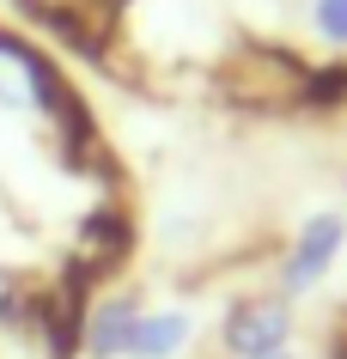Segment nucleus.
Masks as SVG:
<instances>
[{"instance_id": "nucleus-9", "label": "nucleus", "mask_w": 347, "mask_h": 359, "mask_svg": "<svg viewBox=\"0 0 347 359\" xmlns=\"http://www.w3.org/2000/svg\"><path fill=\"white\" fill-rule=\"evenodd\" d=\"M256 359H305L299 347H274V353H256Z\"/></svg>"}, {"instance_id": "nucleus-1", "label": "nucleus", "mask_w": 347, "mask_h": 359, "mask_svg": "<svg viewBox=\"0 0 347 359\" xmlns=\"http://www.w3.org/2000/svg\"><path fill=\"white\" fill-rule=\"evenodd\" d=\"M274 347H299V317H292V299L256 292V299H244L226 317L219 353L226 359H256V353H274Z\"/></svg>"}, {"instance_id": "nucleus-4", "label": "nucleus", "mask_w": 347, "mask_h": 359, "mask_svg": "<svg viewBox=\"0 0 347 359\" xmlns=\"http://www.w3.org/2000/svg\"><path fill=\"white\" fill-rule=\"evenodd\" d=\"M195 341V317L183 304H140L135 335L122 359H183V347Z\"/></svg>"}, {"instance_id": "nucleus-8", "label": "nucleus", "mask_w": 347, "mask_h": 359, "mask_svg": "<svg viewBox=\"0 0 347 359\" xmlns=\"http://www.w3.org/2000/svg\"><path fill=\"white\" fill-rule=\"evenodd\" d=\"M43 6L67 19V13H104V6H116V0H43Z\"/></svg>"}, {"instance_id": "nucleus-2", "label": "nucleus", "mask_w": 347, "mask_h": 359, "mask_svg": "<svg viewBox=\"0 0 347 359\" xmlns=\"http://www.w3.org/2000/svg\"><path fill=\"white\" fill-rule=\"evenodd\" d=\"M347 244V226L341 213H317V219H305L299 226V238H292V250L280 256V299H305V292H317V286L329 280V268H335V256H341Z\"/></svg>"}, {"instance_id": "nucleus-5", "label": "nucleus", "mask_w": 347, "mask_h": 359, "mask_svg": "<svg viewBox=\"0 0 347 359\" xmlns=\"http://www.w3.org/2000/svg\"><path fill=\"white\" fill-rule=\"evenodd\" d=\"M135 317H140L135 292H104V299L86 311V323H79L86 359H122L128 353V335H135Z\"/></svg>"}, {"instance_id": "nucleus-6", "label": "nucleus", "mask_w": 347, "mask_h": 359, "mask_svg": "<svg viewBox=\"0 0 347 359\" xmlns=\"http://www.w3.org/2000/svg\"><path fill=\"white\" fill-rule=\"evenodd\" d=\"M55 353H61L55 323H43V317H25V323L0 329V359H55Z\"/></svg>"}, {"instance_id": "nucleus-7", "label": "nucleus", "mask_w": 347, "mask_h": 359, "mask_svg": "<svg viewBox=\"0 0 347 359\" xmlns=\"http://www.w3.org/2000/svg\"><path fill=\"white\" fill-rule=\"evenodd\" d=\"M305 31L323 55H347V0H305Z\"/></svg>"}, {"instance_id": "nucleus-3", "label": "nucleus", "mask_w": 347, "mask_h": 359, "mask_svg": "<svg viewBox=\"0 0 347 359\" xmlns=\"http://www.w3.org/2000/svg\"><path fill=\"white\" fill-rule=\"evenodd\" d=\"M0 104L6 110H49V104H61L55 74L13 37H0Z\"/></svg>"}]
</instances>
